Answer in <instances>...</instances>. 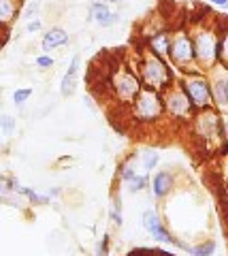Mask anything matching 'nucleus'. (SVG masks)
Returning <instances> with one entry per match:
<instances>
[{"mask_svg": "<svg viewBox=\"0 0 228 256\" xmlns=\"http://www.w3.org/2000/svg\"><path fill=\"white\" fill-rule=\"evenodd\" d=\"M38 13H41V0H30V2L21 9V18L30 22V20H36Z\"/></svg>", "mask_w": 228, "mask_h": 256, "instance_id": "nucleus-24", "label": "nucleus"}, {"mask_svg": "<svg viewBox=\"0 0 228 256\" xmlns=\"http://www.w3.org/2000/svg\"><path fill=\"white\" fill-rule=\"evenodd\" d=\"M192 137L205 150H220L224 148V120L216 107H207L196 111L192 122L188 124Z\"/></svg>", "mask_w": 228, "mask_h": 256, "instance_id": "nucleus-5", "label": "nucleus"}, {"mask_svg": "<svg viewBox=\"0 0 228 256\" xmlns=\"http://www.w3.org/2000/svg\"><path fill=\"white\" fill-rule=\"evenodd\" d=\"M107 88H109V94H111L113 102L120 109H126L135 100V96L141 92L143 86H141V79L137 75L132 58L117 62L111 68V73L107 75Z\"/></svg>", "mask_w": 228, "mask_h": 256, "instance_id": "nucleus-3", "label": "nucleus"}, {"mask_svg": "<svg viewBox=\"0 0 228 256\" xmlns=\"http://www.w3.org/2000/svg\"><path fill=\"white\" fill-rule=\"evenodd\" d=\"M6 150V141H4V137H0V154Z\"/></svg>", "mask_w": 228, "mask_h": 256, "instance_id": "nucleus-33", "label": "nucleus"}, {"mask_svg": "<svg viewBox=\"0 0 228 256\" xmlns=\"http://www.w3.org/2000/svg\"><path fill=\"white\" fill-rule=\"evenodd\" d=\"M218 68L228 73V22H220V41H218Z\"/></svg>", "mask_w": 228, "mask_h": 256, "instance_id": "nucleus-16", "label": "nucleus"}, {"mask_svg": "<svg viewBox=\"0 0 228 256\" xmlns=\"http://www.w3.org/2000/svg\"><path fill=\"white\" fill-rule=\"evenodd\" d=\"M177 84L182 86V90L186 92V96L190 98L192 107L196 111L214 107V98H211V77L209 73H203V70L194 68L190 73H182L177 79Z\"/></svg>", "mask_w": 228, "mask_h": 256, "instance_id": "nucleus-8", "label": "nucleus"}, {"mask_svg": "<svg viewBox=\"0 0 228 256\" xmlns=\"http://www.w3.org/2000/svg\"><path fill=\"white\" fill-rule=\"evenodd\" d=\"M167 60L171 66L177 70V75L190 73L196 68V58H194V45L192 36L188 28H175L171 30V45H169V56Z\"/></svg>", "mask_w": 228, "mask_h": 256, "instance_id": "nucleus-6", "label": "nucleus"}, {"mask_svg": "<svg viewBox=\"0 0 228 256\" xmlns=\"http://www.w3.org/2000/svg\"><path fill=\"white\" fill-rule=\"evenodd\" d=\"M34 64H36L38 70H51L53 66H56V60H53L49 54H41V56H36Z\"/></svg>", "mask_w": 228, "mask_h": 256, "instance_id": "nucleus-25", "label": "nucleus"}, {"mask_svg": "<svg viewBox=\"0 0 228 256\" xmlns=\"http://www.w3.org/2000/svg\"><path fill=\"white\" fill-rule=\"evenodd\" d=\"M188 32L192 36L196 68L211 73L218 68V41H220V20L214 13H205L201 20H194Z\"/></svg>", "mask_w": 228, "mask_h": 256, "instance_id": "nucleus-1", "label": "nucleus"}, {"mask_svg": "<svg viewBox=\"0 0 228 256\" xmlns=\"http://www.w3.org/2000/svg\"><path fill=\"white\" fill-rule=\"evenodd\" d=\"M141 226H143L145 233L158 244H171V246H175L184 252H188V248H190L186 242L171 235V230L167 228V224H164V220L160 218V214L156 210H145L143 214H141Z\"/></svg>", "mask_w": 228, "mask_h": 256, "instance_id": "nucleus-9", "label": "nucleus"}, {"mask_svg": "<svg viewBox=\"0 0 228 256\" xmlns=\"http://www.w3.org/2000/svg\"><path fill=\"white\" fill-rule=\"evenodd\" d=\"M107 2H109V4H122L124 0H107Z\"/></svg>", "mask_w": 228, "mask_h": 256, "instance_id": "nucleus-35", "label": "nucleus"}, {"mask_svg": "<svg viewBox=\"0 0 228 256\" xmlns=\"http://www.w3.org/2000/svg\"><path fill=\"white\" fill-rule=\"evenodd\" d=\"M124 114L139 128H156L158 124L164 122L162 94L156 90H149V88H141V92L124 109Z\"/></svg>", "mask_w": 228, "mask_h": 256, "instance_id": "nucleus-4", "label": "nucleus"}, {"mask_svg": "<svg viewBox=\"0 0 228 256\" xmlns=\"http://www.w3.org/2000/svg\"><path fill=\"white\" fill-rule=\"evenodd\" d=\"M32 94H34L32 88H17V90L13 92V105L17 109H23L28 105V100L32 98Z\"/></svg>", "mask_w": 228, "mask_h": 256, "instance_id": "nucleus-21", "label": "nucleus"}, {"mask_svg": "<svg viewBox=\"0 0 228 256\" xmlns=\"http://www.w3.org/2000/svg\"><path fill=\"white\" fill-rule=\"evenodd\" d=\"M126 190L130 192V194H139V192H143L149 188V173H137L135 178H132L128 184H126Z\"/></svg>", "mask_w": 228, "mask_h": 256, "instance_id": "nucleus-18", "label": "nucleus"}, {"mask_svg": "<svg viewBox=\"0 0 228 256\" xmlns=\"http://www.w3.org/2000/svg\"><path fill=\"white\" fill-rule=\"evenodd\" d=\"M137 175V169L132 166L130 160H126V162L120 164V169H117V180H120V184H128L132 178Z\"/></svg>", "mask_w": 228, "mask_h": 256, "instance_id": "nucleus-23", "label": "nucleus"}, {"mask_svg": "<svg viewBox=\"0 0 228 256\" xmlns=\"http://www.w3.org/2000/svg\"><path fill=\"white\" fill-rule=\"evenodd\" d=\"M92 2H107V0H92Z\"/></svg>", "mask_w": 228, "mask_h": 256, "instance_id": "nucleus-37", "label": "nucleus"}, {"mask_svg": "<svg viewBox=\"0 0 228 256\" xmlns=\"http://www.w3.org/2000/svg\"><path fill=\"white\" fill-rule=\"evenodd\" d=\"M169 45H171V28H160V30H154V32H149V34H145V41L141 47L156 56H160V58H167Z\"/></svg>", "mask_w": 228, "mask_h": 256, "instance_id": "nucleus-12", "label": "nucleus"}, {"mask_svg": "<svg viewBox=\"0 0 228 256\" xmlns=\"http://www.w3.org/2000/svg\"><path fill=\"white\" fill-rule=\"evenodd\" d=\"M175 173L173 171H156L152 178H149V192H152L154 201L162 203L167 196L173 194L175 190Z\"/></svg>", "mask_w": 228, "mask_h": 256, "instance_id": "nucleus-10", "label": "nucleus"}, {"mask_svg": "<svg viewBox=\"0 0 228 256\" xmlns=\"http://www.w3.org/2000/svg\"><path fill=\"white\" fill-rule=\"evenodd\" d=\"M162 105H164V120H169L175 126H186L192 122L196 109L192 107L190 98L186 96L179 84H173L169 90L162 92Z\"/></svg>", "mask_w": 228, "mask_h": 256, "instance_id": "nucleus-7", "label": "nucleus"}, {"mask_svg": "<svg viewBox=\"0 0 228 256\" xmlns=\"http://www.w3.org/2000/svg\"><path fill=\"white\" fill-rule=\"evenodd\" d=\"M154 256H173V254L164 252V250H154Z\"/></svg>", "mask_w": 228, "mask_h": 256, "instance_id": "nucleus-32", "label": "nucleus"}, {"mask_svg": "<svg viewBox=\"0 0 228 256\" xmlns=\"http://www.w3.org/2000/svg\"><path fill=\"white\" fill-rule=\"evenodd\" d=\"M79 68H81V56L75 54L70 58V64L66 68V73L62 75V82H60V94L64 98H70L77 90V77H79Z\"/></svg>", "mask_w": 228, "mask_h": 256, "instance_id": "nucleus-15", "label": "nucleus"}, {"mask_svg": "<svg viewBox=\"0 0 228 256\" xmlns=\"http://www.w3.org/2000/svg\"><path fill=\"white\" fill-rule=\"evenodd\" d=\"M109 248H111V235L105 233L96 244V256H109Z\"/></svg>", "mask_w": 228, "mask_h": 256, "instance_id": "nucleus-26", "label": "nucleus"}, {"mask_svg": "<svg viewBox=\"0 0 228 256\" xmlns=\"http://www.w3.org/2000/svg\"><path fill=\"white\" fill-rule=\"evenodd\" d=\"M222 190H224V198H226V203H228V173L224 175V182H222Z\"/></svg>", "mask_w": 228, "mask_h": 256, "instance_id": "nucleus-31", "label": "nucleus"}, {"mask_svg": "<svg viewBox=\"0 0 228 256\" xmlns=\"http://www.w3.org/2000/svg\"><path fill=\"white\" fill-rule=\"evenodd\" d=\"M70 43V34L62 28V26H53L49 28L43 34L41 38V50L43 54H51V52H56V50H62V47H66Z\"/></svg>", "mask_w": 228, "mask_h": 256, "instance_id": "nucleus-14", "label": "nucleus"}, {"mask_svg": "<svg viewBox=\"0 0 228 256\" xmlns=\"http://www.w3.org/2000/svg\"><path fill=\"white\" fill-rule=\"evenodd\" d=\"M107 216H109V220L113 222V226L120 228L122 224H124V216H122V198L117 196V194L113 196V203H111V207H109Z\"/></svg>", "mask_w": 228, "mask_h": 256, "instance_id": "nucleus-19", "label": "nucleus"}, {"mask_svg": "<svg viewBox=\"0 0 228 256\" xmlns=\"http://www.w3.org/2000/svg\"><path fill=\"white\" fill-rule=\"evenodd\" d=\"M23 0H0V32L6 34L17 18L21 15Z\"/></svg>", "mask_w": 228, "mask_h": 256, "instance_id": "nucleus-13", "label": "nucleus"}, {"mask_svg": "<svg viewBox=\"0 0 228 256\" xmlns=\"http://www.w3.org/2000/svg\"><path fill=\"white\" fill-rule=\"evenodd\" d=\"M211 6H218V9H224L228 11V0H207Z\"/></svg>", "mask_w": 228, "mask_h": 256, "instance_id": "nucleus-29", "label": "nucleus"}, {"mask_svg": "<svg viewBox=\"0 0 228 256\" xmlns=\"http://www.w3.org/2000/svg\"><path fill=\"white\" fill-rule=\"evenodd\" d=\"M218 250V244L216 239H203L196 246H190L188 248V254L190 256H214Z\"/></svg>", "mask_w": 228, "mask_h": 256, "instance_id": "nucleus-17", "label": "nucleus"}, {"mask_svg": "<svg viewBox=\"0 0 228 256\" xmlns=\"http://www.w3.org/2000/svg\"><path fill=\"white\" fill-rule=\"evenodd\" d=\"M224 84H226V94H228V73L224 70Z\"/></svg>", "mask_w": 228, "mask_h": 256, "instance_id": "nucleus-36", "label": "nucleus"}, {"mask_svg": "<svg viewBox=\"0 0 228 256\" xmlns=\"http://www.w3.org/2000/svg\"><path fill=\"white\" fill-rule=\"evenodd\" d=\"M15 130H17V120H15L13 116H9V114L0 116V132H2V137L4 139L13 137Z\"/></svg>", "mask_w": 228, "mask_h": 256, "instance_id": "nucleus-20", "label": "nucleus"}, {"mask_svg": "<svg viewBox=\"0 0 228 256\" xmlns=\"http://www.w3.org/2000/svg\"><path fill=\"white\" fill-rule=\"evenodd\" d=\"M4 41H6V34H2V32H0V50H2V45H4Z\"/></svg>", "mask_w": 228, "mask_h": 256, "instance_id": "nucleus-34", "label": "nucleus"}, {"mask_svg": "<svg viewBox=\"0 0 228 256\" xmlns=\"http://www.w3.org/2000/svg\"><path fill=\"white\" fill-rule=\"evenodd\" d=\"M47 194H49V198L53 201V198H58L60 194H62V188H58V186H53V188H49L47 190Z\"/></svg>", "mask_w": 228, "mask_h": 256, "instance_id": "nucleus-30", "label": "nucleus"}, {"mask_svg": "<svg viewBox=\"0 0 228 256\" xmlns=\"http://www.w3.org/2000/svg\"><path fill=\"white\" fill-rule=\"evenodd\" d=\"M158 164H160V154L158 152H145V154H141V166H143V173L154 171Z\"/></svg>", "mask_w": 228, "mask_h": 256, "instance_id": "nucleus-22", "label": "nucleus"}, {"mask_svg": "<svg viewBox=\"0 0 228 256\" xmlns=\"http://www.w3.org/2000/svg\"><path fill=\"white\" fill-rule=\"evenodd\" d=\"M135 68H137V75L141 79V86L149 88V90H156V92H164L169 90L173 84H177V70L171 66V62L167 58H160L152 52H147L141 47L139 52H135Z\"/></svg>", "mask_w": 228, "mask_h": 256, "instance_id": "nucleus-2", "label": "nucleus"}, {"mask_svg": "<svg viewBox=\"0 0 228 256\" xmlns=\"http://www.w3.org/2000/svg\"><path fill=\"white\" fill-rule=\"evenodd\" d=\"M41 30H43V22L38 20V18L26 22V32H28V34H38Z\"/></svg>", "mask_w": 228, "mask_h": 256, "instance_id": "nucleus-27", "label": "nucleus"}, {"mask_svg": "<svg viewBox=\"0 0 228 256\" xmlns=\"http://www.w3.org/2000/svg\"><path fill=\"white\" fill-rule=\"evenodd\" d=\"M9 194H13L9 190V175L0 173V196H9Z\"/></svg>", "mask_w": 228, "mask_h": 256, "instance_id": "nucleus-28", "label": "nucleus"}, {"mask_svg": "<svg viewBox=\"0 0 228 256\" xmlns=\"http://www.w3.org/2000/svg\"><path fill=\"white\" fill-rule=\"evenodd\" d=\"M88 22L94 24L98 28H113L117 22H120V13L117 11H111L109 2H90L88 6Z\"/></svg>", "mask_w": 228, "mask_h": 256, "instance_id": "nucleus-11", "label": "nucleus"}]
</instances>
